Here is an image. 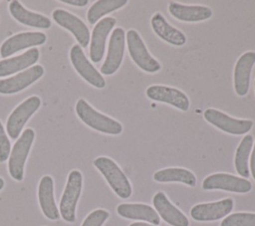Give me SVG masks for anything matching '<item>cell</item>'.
Returning a JSON list of instances; mask_svg holds the SVG:
<instances>
[{
  "label": "cell",
  "instance_id": "obj_1",
  "mask_svg": "<svg viewBox=\"0 0 255 226\" xmlns=\"http://www.w3.org/2000/svg\"><path fill=\"white\" fill-rule=\"evenodd\" d=\"M75 111L78 117L94 130L112 135H118L123 131V125L120 121L96 111L84 99L77 101Z\"/></svg>",
  "mask_w": 255,
  "mask_h": 226
},
{
  "label": "cell",
  "instance_id": "obj_2",
  "mask_svg": "<svg viewBox=\"0 0 255 226\" xmlns=\"http://www.w3.org/2000/svg\"><path fill=\"white\" fill-rule=\"evenodd\" d=\"M93 164L119 197L127 199L131 195L132 189L128 177L113 159L107 156H99L94 159Z\"/></svg>",
  "mask_w": 255,
  "mask_h": 226
},
{
  "label": "cell",
  "instance_id": "obj_3",
  "mask_svg": "<svg viewBox=\"0 0 255 226\" xmlns=\"http://www.w3.org/2000/svg\"><path fill=\"white\" fill-rule=\"evenodd\" d=\"M35 138V131L32 128H26L15 141L8 160V170L10 176L21 181L24 177V166L31 146Z\"/></svg>",
  "mask_w": 255,
  "mask_h": 226
},
{
  "label": "cell",
  "instance_id": "obj_4",
  "mask_svg": "<svg viewBox=\"0 0 255 226\" xmlns=\"http://www.w3.org/2000/svg\"><path fill=\"white\" fill-rule=\"evenodd\" d=\"M128 51L133 63L142 71L153 74L161 69L159 62L154 59L145 47L140 35L133 29H129L126 35Z\"/></svg>",
  "mask_w": 255,
  "mask_h": 226
},
{
  "label": "cell",
  "instance_id": "obj_5",
  "mask_svg": "<svg viewBox=\"0 0 255 226\" xmlns=\"http://www.w3.org/2000/svg\"><path fill=\"white\" fill-rule=\"evenodd\" d=\"M82 185V173L79 170H72L68 175L59 208L62 218L69 223H73L76 220V207L81 195Z\"/></svg>",
  "mask_w": 255,
  "mask_h": 226
},
{
  "label": "cell",
  "instance_id": "obj_6",
  "mask_svg": "<svg viewBox=\"0 0 255 226\" xmlns=\"http://www.w3.org/2000/svg\"><path fill=\"white\" fill-rule=\"evenodd\" d=\"M204 119L216 128L233 135H242L251 130L253 121L250 119L234 118L216 109H206L203 113Z\"/></svg>",
  "mask_w": 255,
  "mask_h": 226
},
{
  "label": "cell",
  "instance_id": "obj_7",
  "mask_svg": "<svg viewBox=\"0 0 255 226\" xmlns=\"http://www.w3.org/2000/svg\"><path fill=\"white\" fill-rule=\"evenodd\" d=\"M41 106V99L38 96H32L19 104L7 118L6 128L8 135L12 139L19 137L27 120L38 111Z\"/></svg>",
  "mask_w": 255,
  "mask_h": 226
},
{
  "label": "cell",
  "instance_id": "obj_8",
  "mask_svg": "<svg viewBox=\"0 0 255 226\" xmlns=\"http://www.w3.org/2000/svg\"><path fill=\"white\" fill-rule=\"evenodd\" d=\"M126 48V33L121 27L114 29L109 41L108 54L104 64L101 67V74L111 76L121 67Z\"/></svg>",
  "mask_w": 255,
  "mask_h": 226
},
{
  "label": "cell",
  "instance_id": "obj_9",
  "mask_svg": "<svg viewBox=\"0 0 255 226\" xmlns=\"http://www.w3.org/2000/svg\"><path fill=\"white\" fill-rule=\"evenodd\" d=\"M70 60L76 72L87 83L97 89H103L106 87V81L104 77L87 59L83 49L79 44H76L71 48Z\"/></svg>",
  "mask_w": 255,
  "mask_h": 226
},
{
  "label": "cell",
  "instance_id": "obj_10",
  "mask_svg": "<svg viewBox=\"0 0 255 226\" xmlns=\"http://www.w3.org/2000/svg\"><path fill=\"white\" fill-rule=\"evenodd\" d=\"M202 188L204 190L219 189L234 193H248L252 189V184L243 177L229 173H214L205 177L202 182Z\"/></svg>",
  "mask_w": 255,
  "mask_h": 226
},
{
  "label": "cell",
  "instance_id": "obj_11",
  "mask_svg": "<svg viewBox=\"0 0 255 226\" xmlns=\"http://www.w3.org/2000/svg\"><path fill=\"white\" fill-rule=\"evenodd\" d=\"M145 95L151 101L170 105L182 112H187L190 106L188 97L176 88L162 85H151L146 89Z\"/></svg>",
  "mask_w": 255,
  "mask_h": 226
},
{
  "label": "cell",
  "instance_id": "obj_12",
  "mask_svg": "<svg viewBox=\"0 0 255 226\" xmlns=\"http://www.w3.org/2000/svg\"><path fill=\"white\" fill-rule=\"evenodd\" d=\"M52 17L59 26L68 30L75 37L81 48H86L89 45L90 31L83 20L63 9L54 10Z\"/></svg>",
  "mask_w": 255,
  "mask_h": 226
},
{
  "label": "cell",
  "instance_id": "obj_13",
  "mask_svg": "<svg viewBox=\"0 0 255 226\" xmlns=\"http://www.w3.org/2000/svg\"><path fill=\"white\" fill-rule=\"evenodd\" d=\"M44 75V68L35 65L7 79H0V94L12 95L23 91Z\"/></svg>",
  "mask_w": 255,
  "mask_h": 226
},
{
  "label": "cell",
  "instance_id": "obj_14",
  "mask_svg": "<svg viewBox=\"0 0 255 226\" xmlns=\"http://www.w3.org/2000/svg\"><path fill=\"white\" fill-rule=\"evenodd\" d=\"M47 40V36L43 32H22L9 37L0 47V56L7 58L18 51L27 48H35L43 45Z\"/></svg>",
  "mask_w": 255,
  "mask_h": 226
},
{
  "label": "cell",
  "instance_id": "obj_15",
  "mask_svg": "<svg viewBox=\"0 0 255 226\" xmlns=\"http://www.w3.org/2000/svg\"><path fill=\"white\" fill-rule=\"evenodd\" d=\"M234 202L231 198H225L215 202L199 203L190 209V216L200 222L215 221L226 217L233 209Z\"/></svg>",
  "mask_w": 255,
  "mask_h": 226
},
{
  "label": "cell",
  "instance_id": "obj_16",
  "mask_svg": "<svg viewBox=\"0 0 255 226\" xmlns=\"http://www.w3.org/2000/svg\"><path fill=\"white\" fill-rule=\"evenodd\" d=\"M255 65V52L248 51L239 57L233 72L234 91L239 97L247 95L250 86L252 68Z\"/></svg>",
  "mask_w": 255,
  "mask_h": 226
},
{
  "label": "cell",
  "instance_id": "obj_17",
  "mask_svg": "<svg viewBox=\"0 0 255 226\" xmlns=\"http://www.w3.org/2000/svg\"><path fill=\"white\" fill-rule=\"evenodd\" d=\"M116 23L117 20L114 17H106L100 20L94 27L90 43V59L94 63H99L103 59L107 38Z\"/></svg>",
  "mask_w": 255,
  "mask_h": 226
},
{
  "label": "cell",
  "instance_id": "obj_18",
  "mask_svg": "<svg viewBox=\"0 0 255 226\" xmlns=\"http://www.w3.org/2000/svg\"><path fill=\"white\" fill-rule=\"evenodd\" d=\"M152 203L158 216L171 226H188L187 217L176 208L166 197V195L158 191L152 198Z\"/></svg>",
  "mask_w": 255,
  "mask_h": 226
},
{
  "label": "cell",
  "instance_id": "obj_19",
  "mask_svg": "<svg viewBox=\"0 0 255 226\" xmlns=\"http://www.w3.org/2000/svg\"><path fill=\"white\" fill-rule=\"evenodd\" d=\"M168 12L172 17L183 22H200L211 18L212 10L204 5H185L169 2Z\"/></svg>",
  "mask_w": 255,
  "mask_h": 226
},
{
  "label": "cell",
  "instance_id": "obj_20",
  "mask_svg": "<svg viewBox=\"0 0 255 226\" xmlns=\"http://www.w3.org/2000/svg\"><path fill=\"white\" fill-rule=\"evenodd\" d=\"M150 25L155 35L170 45L183 46L187 41L184 33L171 26L159 12L152 15Z\"/></svg>",
  "mask_w": 255,
  "mask_h": 226
},
{
  "label": "cell",
  "instance_id": "obj_21",
  "mask_svg": "<svg viewBox=\"0 0 255 226\" xmlns=\"http://www.w3.org/2000/svg\"><path fill=\"white\" fill-rule=\"evenodd\" d=\"M38 200L43 214L50 220H58L60 212L54 198V181L50 175L41 178L38 186Z\"/></svg>",
  "mask_w": 255,
  "mask_h": 226
},
{
  "label": "cell",
  "instance_id": "obj_22",
  "mask_svg": "<svg viewBox=\"0 0 255 226\" xmlns=\"http://www.w3.org/2000/svg\"><path fill=\"white\" fill-rule=\"evenodd\" d=\"M9 12L17 22L25 26L48 29L52 25V22L48 17L26 9L19 1L16 0L9 3Z\"/></svg>",
  "mask_w": 255,
  "mask_h": 226
},
{
  "label": "cell",
  "instance_id": "obj_23",
  "mask_svg": "<svg viewBox=\"0 0 255 226\" xmlns=\"http://www.w3.org/2000/svg\"><path fill=\"white\" fill-rule=\"evenodd\" d=\"M117 212L120 216L127 219L141 220L155 226L160 223V217L155 209L147 204L122 203L117 207Z\"/></svg>",
  "mask_w": 255,
  "mask_h": 226
},
{
  "label": "cell",
  "instance_id": "obj_24",
  "mask_svg": "<svg viewBox=\"0 0 255 226\" xmlns=\"http://www.w3.org/2000/svg\"><path fill=\"white\" fill-rule=\"evenodd\" d=\"M40 58L37 48H31L25 53L0 61V77L10 76L32 67Z\"/></svg>",
  "mask_w": 255,
  "mask_h": 226
},
{
  "label": "cell",
  "instance_id": "obj_25",
  "mask_svg": "<svg viewBox=\"0 0 255 226\" xmlns=\"http://www.w3.org/2000/svg\"><path fill=\"white\" fill-rule=\"evenodd\" d=\"M156 182H180L188 186L196 185L195 175L188 169L181 167H168L156 171L153 174Z\"/></svg>",
  "mask_w": 255,
  "mask_h": 226
},
{
  "label": "cell",
  "instance_id": "obj_26",
  "mask_svg": "<svg viewBox=\"0 0 255 226\" xmlns=\"http://www.w3.org/2000/svg\"><path fill=\"white\" fill-rule=\"evenodd\" d=\"M253 146V136L251 134H246L239 142L234 157V166L237 173L243 177L247 178L250 175L249 170V156Z\"/></svg>",
  "mask_w": 255,
  "mask_h": 226
},
{
  "label": "cell",
  "instance_id": "obj_27",
  "mask_svg": "<svg viewBox=\"0 0 255 226\" xmlns=\"http://www.w3.org/2000/svg\"><path fill=\"white\" fill-rule=\"evenodd\" d=\"M128 0H99L96 1L87 12L90 24H96L105 15L117 11L128 4Z\"/></svg>",
  "mask_w": 255,
  "mask_h": 226
},
{
  "label": "cell",
  "instance_id": "obj_28",
  "mask_svg": "<svg viewBox=\"0 0 255 226\" xmlns=\"http://www.w3.org/2000/svg\"><path fill=\"white\" fill-rule=\"evenodd\" d=\"M220 226H255V213L237 212L227 215Z\"/></svg>",
  "mask_w": 255,
  "mask_h": 226
},
{
  "label": "cell",
  "instance_id": "obj_29",
  "mask_svg": "<svg viewBox=\"0 0 255 226\" xmlns=\"http://www.w3.org/2000/svg\"><path fill=\"white\" fill-rule=\"evenodd\" d=\"M110 214L105 209H96L92 211L83 221L82 226H103Z\"/></svg>",
  "mask_w": 255,
  "mask_h": 226
},
{
  "label": "cell",
  "instance_id": "obj_30",
  "mask_svg": "<svg viewBox=\"0 0 255 226\" xmlns=\"http://www.w3.org/2000/svg\"><path fill=\"white\" fill-rule=\"evenodd\" d=\"M11 152V143L8 135L0 121V162H4L8 159Z\"/></svg>",
  "mask_w": 255,
  "mask_h": 226
},
{
  "label": "cell",
  "instance_id": "obj_31",
  "mask_svg": "<svg viewBox=\"0 0 255 226\" xmlns=\"http://www.w3.org/2000/svg\"><path fill=\"white\" fill-rule=\"evenodd\" d=\"M61 2L77 7H84L89 3L88 0H61Z\"/></svg>",
  "mask_w": 255,
  "mask_h": 226
},
{
  "label": "cell",
  "instance_id": "obj_32",
  "mask_svg": "<svg viewBox=\"0 0 255 226\" xmlns=\"http://www.w3.org/2000/svg\"><path fill=\"white\" fill-rule=\"evenodd\" d=\"M250 169L251 170V174H252V177L253 179L255 180V143H254V146L252 148V152H251V158H250Z\"/></svg>",
  "mask_w": 255,
  "mask_h": 226
},
{
  "label": "cell",
  "instance_id": "obj_33",
  "mask_svg": "<svg viewBox=\"0 0 255 226\" xmlns=\"http://www.w3.org/2000/svg\"><path fill=\"white\" fill-rule=\"evenodd\" d=\"M128 226H155L152 224H148V223H144V222H134L129 224Z\"/></svg>",
  "mask_w": 255,
  "mask_h": 226
},
{
  "label": "cell",
  "instance_id": "obj_34",
  "mask_svg": "<svg viewBox=\"0 0 255 226\" xmlns=\"http://www.w3.org/2000/svg\"><path fill=\"white\" fill-rule=\"evenodd\" d=\"M4 184H5V183H4V180L0 177V190L4 187Z\"/></svg>",
  "mask_w": 255,
  "mask_h": 226
},
{
  "label": "cell",
  "instance_id": "obj_35",
  "mask_svg": "<svg viewBox=\"0 0 255 226\" xmlns=\"http://www.w3.org/2000/svg\"><path fill=\"white\" fill-rule=\"evenodd\" d=\"M254 91H255V80H254Z\"/></svg>",
  "mask_w": 255,
  "mask_h": 226
}]
</instances>
